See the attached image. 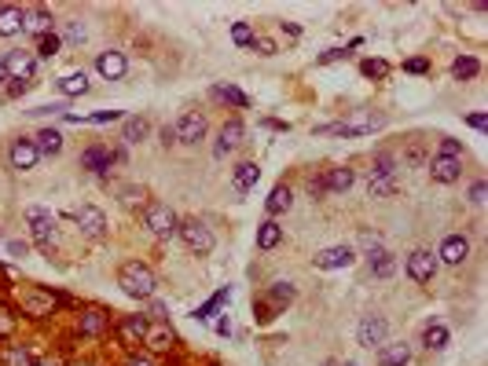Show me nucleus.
Here are the masks:
<instances>
[{
    "instance_id": "f257e3e1",
    "label": "nucleus",
    "mask_w": 488,
    "mask_h": 366,
    "mask_svg": "<svg viewBox=\"0 0 488 366\" xmlns=\"http://www.w3.org/2000/svg\"><path fill=\"white\" fill-rule=\"evenodd\" d=\"M118 286H121V293L133 297V300H151L154 290H158V279H154V271L144 260H128L118 271Z\"/></svg>"
},
{
    "instance_id": "f03ea898",
    "label": "nucleus",
    "mask_w": 488,
    "mask_h": 366,
    "mask_svg": "<svg viewBox=\"0 0 488 366\" xmlns=\"http://www.w3.org/2000/svg\"><path fill=\"white\" fill-rule=\"evenodd\" d=\"M26 224H30V238L41 253H51L59 242V224H56V213L44 205H30L26 209Z\"/></svg>"
},
{
    "instance_id": "7ed1b4c3",
    "label": "nucleus",
    "mask_w": 488,
    "mask_h": 366,
    "mask_svg": "<svg viewBox=\"0 0 488 366\" xmlns=\"http://www.w3.org/2000/svg\"><path fill=\"white\" fill-rule=\"evenodd\" d=\"M385 125V117L382 114H371V110H360L356 117H349V121H334V125H319L316 132L319 136H327V132H334V136H367V132H375V128H382Z\"/></svg>"
},
{
    "instance_id": "20e7f679",
    "label": "nucleus",
    "mask_w": 488,
    "mask_h": 366,
    "mask_svg": "<svg viewBox=\"0 0 488 366\" xmlns=\"http://www.w3.org/2000/svg\"><path fill=\"white\" fill-rule=\"evenodd\" d=\"M176 234L184 238V245L195 256H210L213 253V245H217V238H213V231L202 224V220H195V216H187V220H180V227H176Z\"/></svg>"
},
{
    "instance_id": "39448f33",
    "label": "nucleus",
    "mask_w": 488,
    "mask_h": 366,
    "mask_svg": "<svg viewBox=\"0 0 488 366\" xmlns=\"http://www.w3.org/2000/svg\"><path fill=\"white\" fill-rule=\"evenodd\" d=\"M144 224L158 234V238H169V234H176V227H180V216L165 202H147L144 205Z\"/></svg>"
},
{
    "instance_id": "423d86ee",
    "label": "nucleus",
    "mask_w": 488,
    "mask_h": 366,
    "mask_svg": "<svg viewBox=\"0 0 488 366\" xmlns=\"http://www.w3.org/2000/svg\"><path fill=\"white\" fill-rule=\"evenodd\" d=\"M205 128H210V125H205V117H202L199 110H187V114L173 125V139L184 143V147H199V143L205 139Z\"/></svg>"
},
{
    "instance_id": "0eeeda50",
    "label": "nucleus",
    "mask_w": 488,
    "mask_h": 366,
    "mask_svg": "<svg viewBox=\"0 0 488 366\" xmlns=\"http://www.w3.org/2000/svg\"><path fill=\"white\" fill-rule=\"evenodd\" d=\"M385 337H389V322H385V315H378V311H371V315L360 319L356 326V341L364 348H382Z\"/></svg>"
},
{
    "instance_id": "6e6552de",
    "label": "nucleus",
    "mask_w": 488,
    "mask_h": 366,
    "mask_svg": "<svg viewBox=\"0 0 488 366\" xmlns=\"http://www.w3.org/2000/svg\"><path fill=\"white\" fill-rule=\"evenodd\" d=\"M242 136H246V125H242V117H228V121L221 125V132H217L213 158H228V154L242 143Z\"/></svg>"
},
{
    "instance_id": "1a4fd4ad",
    "label": "nucleus",
    "mask_w": 488,
    "mask_h": 366,
    "mask_svg": "<svg viewBox=\"0 0 488 366\" xmlns=\"http://www.w3.org/2000/svg\"><path fill=\"white\" fill-rule=\"evenodd\" d=\"M4 70H8V81H22L30 85V77L37 73V55L33 51H8L4 55Z\"/></svg>"
},
{
    "instance_id": "9d476101",
    "label": "nucleus",
    "mask_w": 488,
    "mask_h": 366,
    "mask_svg": "<svg viewBox=\"0 0 488 366\" xmlns=\"http://www.w3.org/2000/svg\"><path fill=\"white\" fill-rule=\"evenodd\" d=\"M353 260H356L353 245H327V250H319L312 256V264L319 271H342V268H353Z\"/></svg>"
},
{
    "instance_id": "9b49d317",
    "label": "nucleus",
    "mask_w": 488,
    "mask_h": 366,
    "mask_svg": "<svg viewBox=\"0 0 488 366\" xmlns=\"http://www.w3.org/2000/svg\"><path fill=\"white\" fill-rule=\"evenodd\" d=\"M433 274H437V256L430 250H415L407 256V279L411 282L426 286V282H433Z\"/></svg>"
},
{
    "instance_id": "f8f14e48",
    "label": "nucleus",
    "mask_w": 488,
    "mask_h": 366,
    "mask_svg": "<svg viewBox=\"0 0 488 366\" xmlns=\"http://www.w3.org/2000/svg\"><path fill=\"white\" fill-rule=\"evenodd\" d=\"M74 220H77V227H81L88 238H107V216H103L99 205H81L74 213Z\"/></svg>"
},
{
    "instance_id": "ddd939ff",
    "label": "nucleus",
    "mask_w": 488,
    "mask_h": 366,
    "mask_svg": "<svg viewBox=\"0 0 488 366\" xmlns=\"http://www.w3.org/2000/svg\"><path fill=\"white\" fill-rule=\"evenodd\" d=\"M470 256V238L466 234H448L441 242V250H437V264H462V260Z\"/></svg>"
},
{
    "instance_id": "4468645a",
    "label": "nucleus",
    "mask_w": 488,
    "mask_h": 366,
    "mask_svg": "<svg viewBox=\"0 0 488 366\" xmlns=\"http://www.w3.org/2000/svg\"><path fill=\"white\" fill-rule=\"evenodd\" d=\"M125 70H128L125 51H99L96 55V73L103 77V81H121Z\"/></svg>"
},
{
    "instance_id": "2eb2a0df",
    "label": "nucleus",
    "mask_w": 488,
    "mask_h": 366,
    "mask_svg": "<svg viewBox=\"0 0 488 366\" xmlns=\"http://www.w3.org/2000/svg\"><path fill=\"white\" fill-rule=\"evenodd\" d=\"M8 162H11L15 173H30V168H37V162H41V154H37L33 139H15L11 150H8Z\"/></svg>"
},
{
    "instance_id": "dca6fc26",
    "label": "nucleus",
    "mask_w": 488,
    "mask_h": 366,
    "mask_svg": "<svg viewBox=\"0 0 488 366\" xmlns=\"http://www.w3.org/2000/svg\"><path fill=\"white\" fill-rule=\"evenodd\" d=\"M151 330V319L147 315H121L118 319V337H121V345H140L147 337Z\"/></svg>"
},
{
    "instance_id": "f3484780",
    "label": "nucleus",
    "mask_w": 488,
    "mask_h": 366,
    "mask_svg": "<svg viewBox=\"0 0 488 366\" xmlns=\"http://www.w3.org/2000/svg\"><path fill=\"white\" fill-rule=\"evenodd\" d=\"M77 330H81L85 337H103V333L110 330V311H103V308L81 311V319H77Z\"/></svg>"
},
{
    "instance_id": "a211bd4d",
    "label": "nucleus",
    "mask_w": 488,
    "mask_h": 366,
    "mask_svg": "<svg viewBox=\"0 0 488 366\" xmlns=\"http://www.w3.org/2000/svg\"><path fill=\"white\" fill-rule=\"evenodd\" d=\"M81 168L92 176H107L110 173V150L99 147V143H92V147L81 150Z\"/></svg>"
},
{
    "instance_id": "6ab92c4d",
    "label": "nucleus",
    "mask_w": 488,
    "mask_h": 366,
    "mask_svg": "<svg viewBox=\"0 0 488 366\" xmlns=\"http://www.w3.org/2000/svg\"><path fill=\"white\" fill-rule=\"evenodd\" d=\"M430 176H433V183H455L462 176V162L459 158H444V154H433Z\"/></svg>"
},
{
    "instance_id": "aec40b11",
    "label": "nucleus",
    "mask_w": 488,
    "mask_h": 366,
    "mask_svg": "<svg viewBox=\"0 0 488 366\" xmlns=\"http://www.w3.org/2000/svg\"><path fill=\"white\" fill-rule=\"evenodd\" d=\"M257 180H261V168H257V162H239L235 173H231V187H235V194H250L257 187Z\"/></svg>"
},
{
    "instance_id": "412c9836",
    "label": "nucleus",
    "mask_w": 488,
    "mask_h": 366,
    "mask_svg": "<svg viewBox=\"0 0 488 366\" xmlns=\"http://www.w3.org/2000/svg\"><path fill=\"white\" fill-rule=\"evenodd\" d=\"M51 22H56V19H51L48 8H30L22 15V30L33 33V37H44V33H51Z\"/></svg>"
},
{
    "instance_id": "4be33fe9",
    "label": "nucleus",
    "mask_w": 488,
    "mask_h": 366,
    "mask_svg": "<svg viewBox=\"0 0 488 366\" xmlns=\"http://www.w3.org/2000/svg\"><path fill=\"white\" fill-rule=\"evenodd\" d=\"M290 205H294V191L287 187V183H276V187H272V194H268V202H264V209H268V220L283 216Z\"/></svg>"
},
{
    "instance_id": "5701e85b",
    "label": "nucleus",
    "mask_w": 488,
    "mask_h": 366,
    "mask_svg": "<svg viewBox=\"0 0 488 366\" xmlns=\"http://www.w3.org/2000/svg\"><path fill=\"white\" fill-rule=\"evenodd\" d=\"M144 345L151 351H169L176 345V333L169 330V322H154L151 330H147V337H144Z\"/></svg>"
},
{
    "instance_id": "b1692460",
    "label": "nucleus",
    "mask_w": 488,
    "mask_h": 366,
    "mask_svg": "<svg viewBox=\"0 0 488 366\" xmlns=\"http://www.w3.org/2000/svg\"><path fill=\"white\" fill-rule=\"evenodd\" d=\"M353 180H356V173L349 165H338V168H327L323 173V183H327V194H345L353 187Z\"/></svg>"
},
{
    "instance_id": "393cba45",
    "label": "nucleus",
    "mask_w": 488,
    "mask_h": 366,
    "mask_svg": "<svg viewBox=\"0 0 488 366\" xmlns=\"http://www.w3.org/2000/svg\"><path fill=\"white\" fill-rule=\"evenodd\" d=\"M411 363V345L396 341V345H382L378 348V366H407Z\"/></svg>"
},
{
    "instance_id": "a878e982",
    "label": "nucleus",
    "mask_w": 488,
    "mask_h": 366,
    "mask_svg": "<svg viewBox=\"0 0 488 366\" xmlns=\"http://www.w3.org/2000/svg\"><path fill=\"white\" fill-rule=\"evenodd\" d=\"M33 147L41 158H56V154L62 150V132L59 128H41V132L33 136Z\"/></svg>"
},
{
    "instance_id": "bb28decb",
    "label": "nucleus",
    "mask_w": 488,
    "mask_h": 366,
    "mask_svg": "<svg viewBox=\"0 0 488 366\" xmlns=\"http://www.w3.org/2000/svg\"><path fill=\"white\" fill-rule=\"evenodd\" d=\"M367 268L375 279H393V271H396V256L389 250H375V253H367Z\"/></svg>"
},
{
    "instance_id": "cd10ccee",
    "label": "nucleus",
    "mask_w": 488,
    "mask_h": 366,
    "mask_svg": "<svg viewBox=\"0 0 488 366\" xmlns=\"http://www.w3.org/2000/svg\"><path fill=\"white\" fill-rule=\"evenodd\" d=\"M210 96L217 103H228V107H239V110L250 107V96L242 88H235V85H217V88H210Z\"/></svg>"
},
{
    "instance_id": "c85d7f7f",
    "label": "nucleus",
    "mask_w": 488,
    "mask_h": 366,
    "mask_svg": "<svg viewBox=\"0 0 488 366\" xmlns=\"http://www.w3.org/2000/svg\"><path fill=\"white\" fill-rule=\"evenodd\" d=\"M22 15L26 11L15 4H0V37H15L22 33Z\"/></svg>"
},
{
    "instance_id": "c756f323",
    "label": "nucleus",
    "mask_w": 488,
    "mask_h": 366,
    "mask_svg": "<svg viewBox=\"0 0 488 366\" xmlns=\"http://www.w3.org/2000/svg\"><path fill=\"white\" fill-rule=\"evenodd\" d=\"M401 191V180L396 176H367V194L371 198H393Z\"/></svg>"
},
{
    "instance_id": "7c9ffc66",
    "label": "nucleus",
    "mask_w": 488,
    "mask_h": 366,
    "mask_svg": "<svg viewBox=\"0 0 488 366\" xmlns=\"http://www.w3.org/2000/svg\"><path fill=\"white\" fill-rule=\"evenodd\" d=\"M279 242H283V227L276 224V220H264V224L257 227V250L268 253V250H276Z\"/></svg>"
},
{
    "instance_id": "2f4dec72",
    "label": "nucleus",
    "mask_w": 488,
    "mask_h": 366,
    "mask_svg": "<svg viewBox=\"0 0 488 366\" xmlns=\"http://www.w3.org/2000/svg\"><path fill=\"white\" fill-rule=\"evenodd\" d=\"M56 88L62 92V96H85V92H88V73H85V70L62 73L59 81H56Z\"/></svg>"
},
{
    "instance_id": "473e14b6",
    "label": "nucleus",
    "mask_w": 488,
    "mask_h": 366,
    "mask_svg": "<svg viewBox=\"0 0 488 366\" xmlns=\"http://www.w3.org/2000/svg\"><path fill=\"white\" fill-rule=\"evenodd\" d=\"M422 348H430V351L448 348V326L444 322H426V330H422Z\"/></svg>"
},
{
    "instance_id": "72a5a7b5",
    "label": "nucleus",
    "mask_w": 488,
    "mask_h": 366,
    "mask_svg": "<svg viewBox=\"0 0 488 366\" xmlns=\"http://www.w3.org/2000/svg\"><path fill=\"white\" fill-rule=\"evenodd\" d=\"M294 297H298V290H294V282H272V286H268V297H264V300H268V304H272V308L279 311V308H287Z\"/></svg>"
},
{
    "instance_id": "f704fd0d",
    "label": "nucleus",
    "mask_w": 488,
    "mask_h": 366,
    "mask_svg": "<svg viewBox=\"0 0 488 366\" xmlns=\"http://www.w3.org/2000/svg\"><path fill=\"white\" fill-rule=\"evenodd\" d=\"M147 132H151L147 117H125V125H121V139L125 143H144Z\"/></svg>"
},
{
    "instance_id": "c9c22d12",
    "label": "nucleus",
    "mask_w": 488,
    "mask_h": 366,
    "mask_svg": "<svg viewBox=\"0 0 488 366\" xmlns=\"http://www.w3.org/2000/svg\"><path fill=\"white\" fill-rule=\"evenodd\" d=\"M478 73H481V62L473 55H459L452 62V77H455V81H470V77H478Z\"/></svg>"
},
{
    "instance_id": "e433bc0d",
    "label": "nucleus",
    "mask_w": 488,
    "mask_h": 366,
    "mask_svg": "<svg viewBox=\"0 0 488 366\" xmlns=\"http://www.w3.org/2000/svg\"><path fill=\"white\" fill-rule=\"evenodd\" d=\"M367 176H396V158L389 150H378L375 162H371V173Z\"/></svg>"
},
{
    "instance_id": "4c0bfd02",
    "label": "nucleus",
    "mask_w": 488,
    "mask_h": 366,
    "mask_svg": "<svg viewBox=\"0 0 488 366\" xmlns=\"http://www.w3.org/2000/svg\"><path fill=\"white\" fill-rule=\"evenodd\" d=\"M88 37V30H85V22L81 19H70V22H62V33H59V41H67V44H81Z\"/></svg>"
},
{
    "instance_id": "58836bf2",
    "label": "nucleus",
    "mask_w": 488,
    "mask_h": 366,
    "mask_svg": "<svg viewBox=\"0 0 488 366\" xmlns=\"http://www.w3.org/2000/svg\"><path fill=\"white\" fill-rule=\"evenodd\" d=\"M228 297H231V290H228V286H224V290H221V293H213V297H210V300H205V304H202V308H195V319H199V322H205V319H210V315H213V311H217V308H221V304H224V300H228Z\"/></svg>"
},
{
    "instance_id": "ea45409f",
    "label": "nucleus",
    "mask_w": 488,
    "mask_h": 366,
    "mask_svg": "<svg viewBox=\"0 0 488 366\" xmlns=\"http://www.w3.org/2000/svg\"><path fill=\"white\" fill-rule=\"evenodd\" d=\"M59 48H62L59 33H44V37H37V55H41V59H51V55H59Z\"/></svg>"
},
{
    "instance_id": "a19ab883",
    "label": "nucleus",
    "mask_w": 488,
    "mask_h": 366,
    "mask_svg": "<svg viewBox=\"0 0 488 366\" xmlns=\"http://www.w3.org/2000/svg\"><path fill=\"white\" fill-rule=\"evenodd\" d=\"M353 48H360V41H349L345 48H327L316 62H319V67H327V62H342V59H349V55H353Z\"/></svg>"
},
{
    "instance_id": "79ce46f5",
    "label": "nucleus",
    "mask_w": 488,
    "mask_h": 366,
    "mask_svg": "<svg viewBox=\"0 0 488 366\" xmlns=\"http://www.w3.org/2000/svg\"><path fill=\"white\" fill-rule=\"evenodd\" d=\"M253 37H257V33H253V26H250V22H235V26H231V41H235L239 48H250V44H253Z\"/></svg>"
},
{
    "instance_id": "37998d69",
    "label": "nucleus",
    "mask_w": 488,
    "mask_h": 366,
    "mask_svg": "<svg viewBox=\"0 0 488 366\" xmlns=\"http://www.w3.org/2000/svg\"><path fill=\"white\" fill-rule=\"evenodd\" d=\"M360 73H364V77H385L389 67H385L382 59H364V62H360Z\"/></svg>"
},
{
    "instance_id": "c03bdc74",
    "label": "nucleus",
    "mask_w": 488,
    "mask_h": 366,
    "mask_svg": "<svg viewBox=\"0 0 488 366\" xmlns=\"http://www.w3.org/2000/svg\"><path fill=\"white\" fill-rule=\"evenodd\" d=\"M253 319L261 322V326H268V322L276 319V308L268 304V300H253Z\"/></svg>"
},
{
    "instance_id": "a18cd8bd",
    "label": "nucleus",
    "mask_w": 488,
    "mask_h": 366,
    "mask_svg": "<svg viewBox=\"0 0 488 366\" xmlns=\"http://www.w3.org/2000/svg\"><path fill=\"white\" fill-rule=\"evenodd\" d=\"M437 154H444V158H459V162H462V154H466V150H462V143H459V139L444 136V139H441V150H437Z\"/></svg>"
},
{
    "instance_id": "49530a36",
    "label": "nucleus",
    "mask_w": 488,
    "mask_h": 366,
    "mask_svg": "<svg viewBox=\"0 0 488 366\" xmlns=\"http://www.w3.org/2000/svg\"><path fill=\"white\" fill-rule=\"evenodd\" d=\"M8 366H33V356H30V348L15 345V348H11V356H8Z\"/></svg>"
},
{
    "instance_id": "de8ad7c7",
    "label": "nucleus",
    "mask_w": 488,
    "mask_h": 366,
    "mask_svg": "<svg viewBox=\"0 0 488 366\" xmlns=\"http://www.w3.org/2000/svg\"><path fill=\"white\" fill-rule=\"evenodd\" d=\"M257 55H276V41L272 37H253V44H250Z\"/></svg>"
},
{
    "instance_id": "09e8293b",
    "label": "nucleus",
    "mask_w": 488,
    "mask_h": 366,
    "mask_svg": "<svg viewBox=\"0 0 488 366\" xmlns=\"http://www.w3.org/2000/svg\"><path fill=\"white\" fill-rule=\"evenodd\" d=\"M308 194H312V198H323V194H327L323 176H312V180H308Z\"/></svg>"
},
{
    "instance_id": "8fccbe9b",
    "label": "nucleus",
    "mask_w": 488,
    "mask_h": 366,
    "mask_svg": "<svg viewBox=\"0 0 488 366\" xmlns=\"http://www.w3.org/2000/svg\"><path fill=\"white\" fill-rule=\"evenodd\" d=\"M121 117V110H99V114H92V121L96 125H110V121H118Z\"/></svg>"
},
{
    "instance_id": "3c124183",
    "label": "nucleus",
    "mask_w": 488,
    "mask_h": 366,
    "mask_svg": "<svg viewBox=\"0 0 488 366\" xmlns=\"http://www.w3.org/2000/svg\"><path fill=\"white\" fill-rule=\"evenodd\" d=\"M404 70H407V73H426V70H430V62H426V59H407V62H404Z\"/></svg>"
},
{
    "instance_id": "603ef678",
    "label": "nucleus",
    "mask_w": 488,
    "mask_h": 366,
    "mask_svg": "<svg viewBox=\"0 0 488 366\" xmlns=\"http://www.w3.org/2000/svg\"><path fill=\"white\" fill-rule=\"evenodd\" d=\"M470 202H473V205H481V202H485V180H473V187H470Z\"/></svg>"
},
{
    "instance_id": "864d4df0",
    "label": "nucleus",
    "mask_w": 488,
    "mask_h": 366,
    "mask_svg": "<svg viewBox=\"0 0 488 366\" xmlns=\"http://www.w3.org/2000/svg\"><path fill=\"white\" fill-rule=\"evenodd\" d=\"M8 253L15 256V260H22L26 253H30V245H26V242H8Z\"/></svg>"
},
{
    "instance_id": "5fc2aeb1",
    "label": "nucleus",
    "mask_w": 488,
    "mask_h": 366,
    "mask_svg": "<svg viewBox=\"0 0 488 366\" xmlns=\"http://www.w3.org/2000/svg\"><path fill=\"white\" fill-rule=\"evenodd\" d=\"M466 125H470V128H478V132H485V125H488V121H485V114H470V117H466Z\"/></svg>"
},
{
    "instance_id": "6e6d98bb",
    "label": "nucleus",
    "mask_w": 488,
    "mask_h": 366,
    "mask_svg": "<svg viewBox=\"0 0 488 366\" xmlns=\"http://www.w3.org/2000/svg\"><path fill=\"white\" fill-rule=\"evenodd\" d=\"M151 315L158 319V322H165V304H158V300H151Z\"/></svg>"
},
{
    "instance_id": "4d7b16f0",
    "label": "nucleus",
    "mask_w": 488,
    "mask_h": 366,
    "mask_svg": "<svg viewBox=\"0 0 488 366\" xmlns=\"http://www.w3.org/2000/svg\"><path fill=\"white\" fill-rule=\"evenodd\" d=\"M283 33H287V37H301V26L298 22H283Z\"/></svg>"
},
{
    "instance_id": "13d9d810",
    "label": "nucleus",
    "mask_w": 488,
    "mask_h": 366,
    "mask_svg": "<svg viewBox=\"0 0 488 366\" xmlns=\"http://www.w3.org/2000/svg\"><path fill=\"white\" fill-rule=\"evenodd\" d=\"M125 366H154V363H151L147 356H133V359H128Z\"/></svg>"
},
{
    "instance_id": "bf43d9fd",
    "label": "nucleus",
    "mask_w": 488,
    "mask_h": 366,
    "mask_svg": "<svg viewBox=\"0 0 488 366\" xmlns=\"http://www.w3.org/2000/svg\"><path fill=\"white\" fill-rule=\"evenodd\" d=\"M162 143H165V147H169V143H176V139H173V125L162 128Z\"/></svg>"
},
{
    "instance_id": "052dcab7",
    "label": "nucleus",
    "mask_w": 488,
    "mask_h": 366,
    "mask_svg": "<svg viewBox=\"0 0 488 366\" xmlns=\"http://www.w3.org/2000/svg\"><path fill=\"white\" fill-rule=\"evenodd\" d=\"M217 333L228 337V333H231V322H228V319H221V322H217Z\"/></svg>"
},
{
    "instance_id": "680f3d73",
    "label": "nucleus",
    "mask_w": 488,
    "mask_h": 366,
    "mask_svg": "<svg viewBox=\"0 0 488 366\" xmlns=\"http://www.w3.org/2000/svg\"><path fill=\"white\" fill-rule=\"evenodd\" d=\"M33 366H62L59 359H41V363H33Z\"/></svg>"
},
{
    "instance_id": "e2e57ef3",
    "label": "nucleus",
    "mask_w": 488,
    "mask_h": 366,
    "mask_svg": "<svg viewBox=\"0 0 488 366\" xmlns=\"http://www.w3.org/2000/svg\"><path fill=\"white\" fill-rule=\"evenodd\" d=\"M0 81H8V70H4V59H0Z\"/></svg>"
},
{
    "instance_id": "0e129e2a",
    "label": "nucleus",
    "mask_w": 488,
    "mask_h": 366,
    "mask_svg": "<svg viewBox=\"0 0 488 366\" xmlns=\"http://www.w3.org/2000/svg\"><path fill=\"white\" fill-rule=\"evenodd\" d=\"M323 366H338V363H334V359H327V363H323Z\"/></svg>"
},
{
    "instance_id": "69168bd1",
    "label": "nucleus",
    "mask_w": 488,
    "mask_h": 366,
    "mask_svg": "<svg viewBox=\"0 0 488 366\" xmlns=\"http://www.w3.org/2000/svg\"><path fill=\"white\" fill-rule=\"evenodd\" d=\"M342 366H360V363H342Z\"/></svg>"
}]
</instances>
